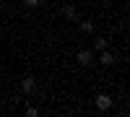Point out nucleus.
<instances>
[{"label":"nucleus","instance_id":"f257e3e1","mask_svg":"<svg viewBox=\"0 0 130 117\" xmlns=\"http://www.w3.org/2000/svg\"><path fill=\"white\" fill-rule=\"evenodd\" d=\"M94 107L99 109V112H107V109H112V96H109V94H99V96L94 99Z\"/></svg>","mask_w":130,"mask_h":117},{"label":"nucleus","instance_id":"f03ea898","mask_svg":"<svg viewBox=\"0 0 130 117\" xmlns=\"http://www.w3.org/2000/svg\"><path fill=\"white\" fill-rule=\"evenodd\" d=\"M75 60H78L83 68H86V65H91V62H94V49H78Z\"/></svg>","mask_w":130,"mask_h":117},{"label":"nucleus","instance_id":"7ed1b4c3","mask_svg":"<svg viewBox=\"0 0 130 117\" xmlns=\"http://www.w3.org/2000/svg\"><path fill=\"white\" fill-rule=\"evenodd\" d=\"M21 91H24V94H34L37 91V81L31 78V76H26L24 81H21Z\"/></svg>","mask_w":130,"mask_h":117},{"label":"nucleus","instance_id":"20e7f679","mask_svg":"<svg viewBox=\"0 0 130 117\" xmlns=\"http://www.w3.org/2000/svg\"><path fill=\"white\" fill-rule=\"evenodd\" d=\"M115 57H117V55H112V52L102 49V65H112V62H115Z\"/></svg>","mask_w":130,"mask_h":117},{"label":"nucleus","instance_id":"39448f33","mask_svg":"<svg viewBox=\"0 0 130 117\" xmlns=\"http://www.w3.org/2000/svg\"><path fill=\"white\" fill-rule=\"evenodd\" d=\"M62 16H65V18H75V16H78V13H75V5H73V3H68V5L62 8Z\"/></svg>","mask_w":130,"mask_h":117},{"label":"nucleus","instance_id":"423d86ee","mask_svg":"<svg viewBox=\"0 0 130 117\" xmlns=\"http://www.w3.org/2000/svg\"><path fill=\"white\" fill-rule=\"evenodd\" d=\"M24 112H26V117H37V114H39V109H37L34 104H31V102H29L26 107H24Z\"/></svg>","mask_w":130,"mask_h":117},{"label":"nucleus","instance_id":"0eeeda50","mask_svg":"<svg viewBox=\"0 0 130 117\" xmlns=\"http://www.w3.org/2000/svg\"><path fill=\"white\" fill-rule=\"evenodd\" d=\"M81 31H83V34H94V24H91V21H83V24H81Z\"/></svg>","mask_w":130,"mask_h":117},{"label":"nucleus","instance_id":"6e6552de","mask_svg":"<svg viewBox=\"0 0 130 117\" xmlns=\"http://www.w3.org/2000/svg\"><path fill=\"white\" fill-rule=\"evenodd\" d=\"M94 49H99V52L107 49V39H96V42H94Z\"/></svg>","mask_w":130,"mask_h":117},{"label":"nucleus","instance_id":"1a4fd4ad","mask_svg":"<svg viewBox=\"0 0 130 117\" xmlns=\"http://www.w3.org/2000/svg\"><path fill=\"white\" fill-rule=\"evenodd\" d=\"M24 5H26V8H31V10H34V8L39 5V0H24Z\"/></svg>","mask_w":130,"mask_h":117}]
</instances>
